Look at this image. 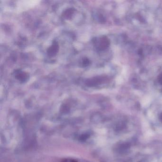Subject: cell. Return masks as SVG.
Returning <instances> with one entry per match:
<instances>
[{"label":"cell","instance_id":"6da1fadb","mask_svg":"<svg viewBox=\"0 0 162 162\" xmlns=\"http://www.w3.org/2000/svg\"><path fill=\"white\" fill-rule=\"evenodd\" d=\"M160 120H161V122H162V114H161V117H160Z\"/></svg>","mask_w":162,"mask_h":162}]
</instances>
